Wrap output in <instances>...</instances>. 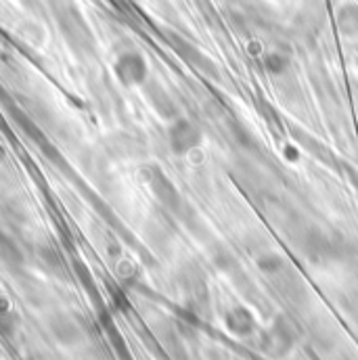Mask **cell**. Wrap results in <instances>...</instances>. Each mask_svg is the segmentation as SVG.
<instances>
[{"label":"cell","instance_id":"6da1fadb","mask_svg":"<svg viewBox=\"0 0 358 360\" xmlns=\"http://www.w3.org/2000/svg\"><path fill=\"white\" fill-rule=\"evenodd\" d=\"M113 76L117 78V82L126 89H134V86H143L149 78V65L145 61V57L136 51H126L122 53L115 63H113Z\"/></svg>","mask_w":358,"mask_h":360},{"label":"cell","instance_id":"7a4b0ae2","mask_svg":"<svg viewBox=\"0 0 358 360\" xmlns=\"http://www.w3.org/2000/svg\"><path fill=\"white\" fill-rule=\"evenodd\" d=\"M203 143L201 128L186 120V117H174V122L168 128V145L174 155H188L191 151L199 149Z\"/></svg>","mask_w":358,"mask_h":360},{"label":"cell","instance_id":"3957f363","mask_svg":"<svg viewBox=\"0 0 358 360\" xmlns=\"http://www.w3.org/2000/svg\"><path fill=\"white\" fill-rule=\"evenodd\" d=\"M145 180L151 188V193L155 195V199L166 207L177 212L180 207V195L177 186L172 184V180L168 179L160 168H147L145 170Z\"/></svg>","mask_w":358,"mask_h":360},{"label":"cell","instance_id":"277c9868","mask_svg":"<svg viewBox=\"0 0 358 360\" xmlns=\"http://www.w3.org/2000/svg\"><path fill=\"white\" fill-rule=\"evenodd\" d=\"M49 329L53 338L63 346H76L84 340V327L72 314H65V312L53 314L49 321Z\"/></svg>","mask_w":358,"mask_h":360},{"label":"cell","instance_id":"5b68a950","mask_svg":"<svg viewBox=\"0 0 358 360\" xmlns=\"http://www.w3.org/2000/svg\"><path fill=\"white\" fill-rule=\"evenodd\" d=\"M293 346V335H291V327L285 323V319H279L270 331L264 335V350L269 354H274V356H281L285 354L289 348Z\"/></svg>","mask_w":358,"mask_h":360},{"label":"cell","instance_id":"8992f818","mask_svg":"<svg viewBox=\"0 0 358 360\" xmlns=\"http://www.w3.org/2000/svg\"><path fill=\"white\" fill-rule=\"evenodd\" d=\"M224 325L237 338H248L256 331V319H254L252 310H248L245 306H235V308L226 310Z\"/></svg>","mask_w":358,"mask_h":360},{"label":"cell","instance_id":"52a82bcc","mask_svg":"<svg viewBox=\"0 0 358 360\" xmlns=\"http://www.w3.org/2000/svg\"><path fill=\"white\" fill-rule=\"evenodd\" d=\"M23 252L19 248V243L8 235L0 231V266L8 272H19L23 269Z\"/></svg>","mask_w":358,"mask_h":360},{"label":"cell","instance_id":"ba28073f","mask_svg":"<svg viewBox=\"0 0 358 360\" xmlns=\"http://www.w3.org/2000/svg\"><path fill=\"white\" fill-rule=\"evenodd\" d=\"M147 96L151 101V105L164 115V117H177V107L174 101L170 98V94L160 86H153L151 90H147Z\"/></svg>","mask_w":358,"mask_h":360},{"label":"cell","instance_id":"9c48e42d","mask_svg":"<svg viewBox=\"0 0 358 360\" xmlns=\"http://www.w3.org/2000/svg\"><path fill=\"white\" fill-rule=\"evenodd\" d=\"M338 25L346 36L358 34V6L357 4H346L338 13Z\"/></svg>","mask_w":358,"mask_h":360},{"label":"cell","instance_id":"30bf717a","mask_svg":"<svg viewBox=\"0 0 358 360\" xmlns=\"http://www.w3.org/2000/svg\"><path fill=\"white\" fill-rule=\"evenodd\" d=\"M40 258H42V262L46 264V269L49 270H53V272H61V270H63L61 254H59L55 248H51V245L42 248V250H40Z\"/></svg>","mask_w":358,"mask_h":360},{"label":"cell","instance_id":"8fae6325","mask_svg":"<svg viewBox=\"0 0 358 360\" xmlns=\"http://www.w3.org/2000/svg\"><path fill=\"white\" fill-rule=\"evenodd\" d=\"M264 65L270 74H283L289 68V57L283 53H270L269 57L264 59Z\"/></svg>","mask_w":358,"mask_h":360}]
</instances>
